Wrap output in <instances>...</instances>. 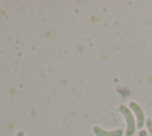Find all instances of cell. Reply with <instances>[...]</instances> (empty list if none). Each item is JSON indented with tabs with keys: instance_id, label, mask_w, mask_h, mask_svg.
<instances>
[{
	"instance_id": "1",
	"label": "cell",
	"mask_w": 152,
	"mask_h": 136,
	"mask_svg": "<svg viewBox=\"0 0 152 136\" xmlns=\"http://www.w3.org/2000/svg\"><path fill=\"white\" fill-rule=\"evenodd\" d=\"M119 110H120V112L124 115V117L126 119V135L127 136H132L133 132H134V130H135V128H137V120L134 119L132 112L128 110L127 106L120 105Z\"/></svg>"
},
{
	"instance_id": "5",
	"label": "cell",
	"mask_w": 152,
	"mask_h": 136,
	"mask_svg": "<svg viewBox=\"0 0 152 136\" xmlns=\"http://www.w3.org/2000/svg\"><path fill=\"white\" fill-rule=\"evenodd\" d=\"M17 136H24V132L23 131H19V132H17Z\"/></svg>"
},
{
	"instance_id": "4",
	"label": "cell",
	"mask_w": 152,
	"mask_h": 136,
	"mask_svg": "<svg viewBox=\"0 0 152 136\" xmlns=\"http://www.w3.org/2000/svg\"><path fill=\"white\" fill-rule=\"evenodd\" d=\"M146 126H147V130L150 131V134L152 135V119H151V118H147V120H146Z\"/></svg>"
},
{
	"instance_id": "2",
	"label": "cell",
	"mask_w": 152,
	"mask_h": 136,
	"mask_svg": "<svg viewBox=\"0 0 152 136\" xmlns=\"http://www.w3.org/2000/svg\"><path fill=\"white\" fill-rule=\"evenodd\" d=\"M129 107L132 109V111L134 112L135 117H137V126L138 128H142L144 123H145V115H144V111L141 110V107L135 103V101H132L129 104Z\"/></svg>"
},
{
	"instance_id": "3",
	"label": "cell",
	"mask_w": 152,
	"mask_h": 136,
	"mask_svg": "<svg viewBox=\"0 0 152 136\" xmlns=\"http://www.w3.org/2000/svg\"><path fill=\"white\" fill-rule=\"evenodd\" d=\"M94 134L96 136H122L124 131L122 129H115V130H104L100 126H94L93 128Z\"/></svg>"
}]
</instances>
